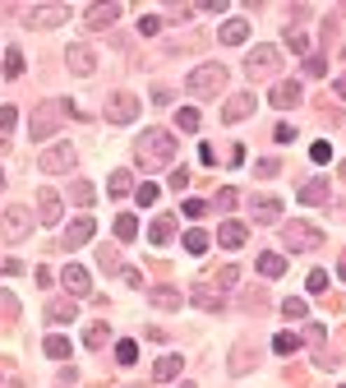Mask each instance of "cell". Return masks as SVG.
<instances>
[{
    "instance_id": "6da1fadb",
    "label": "cell",
    "mask_w": 346,
    "mask_h": 388,
    "mask_svg": "<svg viewBox=\"0 0 346 388\" xmlns=\"http://www.w3.org/2000/svg\"><path fill=\"white\" fill-rule=\"evenodd\" d=\"M134 157L148 166V171H153V166H167L171 157H176V134H167V130H148V134H139Z\"/></svg>"
},
{
    "instance_id": "7a4b0ae2",
    "label": "cell",
    "mask_w": 346,
    "mask_h": 388,
    "mask_svg": "<svg viewBox=\"0 0 346 388\" xmlns=\"http://www.w3.org/2000/svg\"><path fill=\"white\" fill-rule=\"evenodd\" d=\"M185 88H190L194 98H212V93H222L226 88V65H222V60H208V65L190 69Z\"/></svg>"
},
{
    "instance_id": "3957f363",
    "label": "cell",
    "mask_w": 346,
    "mask_h": 388,
    "mask_svg": "<svg viewBox=\"0 0 346 388\" xmlns=\"http://www.w3.org/2000/svg\"><path fill=\"white\" fill-rule=\"evenodd\" d=\"M69 102H37V111H33V139H51V134H60V121L69 116ZM78 116V111H74Z\"/></svg>"
},
{
    "instance_id": "277c9868",
    "label": "cell",
    "mask_w": 346,
    "mask_h": 388,
    "mask_svg": "<svg viewBox=\"0 0 346 388\" xmlns=\"http://www.w3.org/2000/svg\"><path fill=\"white\" fill-rule=\"evenodd\" d=\"M0 232H5V241H10V245L28 241V236H33V213L19 208V203H14V208H0Z\"/></svg>"
},
{
    "instance_id": "5b68a950",
    "label": "cell",
    "mask_w": 346,
    "mask_h": 388,
    "mask_svg": "<svg viewBox=\"0 0 346 388\" xmlns=\"http://www.w3.org/2000/svg\"><path fill=\"white\" fill-rule=\"evenodd\" d=\"M282 241H286V250H319V245H324V232H319L314 222H286V227H282Z\"/></svg>"
},
{
    "instance_id": "8992f818",
    "label": "cell",
    "mask_w": 346,
    "mask_h": 388,
    "mask_svg": "<svg viewBox=\"0 0 346 388\" xmlns=\"http://www.w3.org/2000/svg\"><path fill=\"white\" fill-rule=\"evenodd\" d=\"M245 69H249L254 79L277 74V69H282V51H277V46H254V51H249V60H245Z\"/></svg>"
},
{
    "instance_id": "52a82bcc",
    "label": "cell",
    "mask_w": 346,
    "mask_h": 388,
    "mask_svg": "<svg viewBox=\"0 0 346 388\" xmlns=\"http://www.w3.org/2000/svg\"><path fill=\"white\" fill-rule=\"evenodd\" d=\"M106 121H111V125L139 121V98H134V93H111V98H106Z\"/></svg>"
},
{
    "instance_id": "ba28073f",
    "label": "cell",
    "mask_w": 346,
    "mask_h": 388,
    "mask_svg": "<svg viewBox=\"0 0 346 388\" xmlns=\"http://www.w3.org/2000/svg\"><path fill=\"white\" fill-rule=\"evenodd\" d=\"M37 166H42V171H51V176L74 171V144H51L42 157H37Z\"/></svg>"
},
{
    "instance_id": "9c48e42d",
    "label": "cell",
    "mask_w": 346,
    "mask_h": 388,
    "mask_svg": "<svg viewBox=\"0 0 346 388\" xmlns=\"http://www.w3.org/2000/svg\"><path fill=\"white\" fill-rule=\"evenodd\" d=\"M60 287H65V291H69L74 300H88V296H92V277H88V268L69 264L65 273H60Z\"/></svg>"
},
{
    "instance_id": "30bf717a",
    "label": "cell",
    "mask_w": 346,
    "mask_h": 388,
    "mask_svg": "<svg viewBox=\"0 0 346 388\" xmlns=\"http://www.w3.org/2000/svg\"><path fill=\"white\" fill-rule=\"evenodd\" d=\"M69 14H74L69 5H33V10H28V28H56Z\"/></svg>"
},
{
    "instance_id": "8fae6325",
    "label": "cell",
    "mask_w": 346,
    "mask_h": 388,
    "mask_svg": "<svg viewBox=\"0 0 346 388\" xmlns=\"http://www.w3.org/2000/svg\"><path fill=\"white\" fill-rule=\"evenodd\" d=\"M65 60H69V69H74V74H92V69H97V51H92V46H83V42L69 46Z\"/></svg>"
},
{
    "instance_id": "7c38bea8",
    "label": "cell",
    "mask_w": 346,
    "mask_h": 388,
    "mask_svg": "<svg viewBox=\"0 0 346 388\" xmlns=\"http://www.w3.org/2000/svg\"><path fill=\"white\" fill-rule=\"evenodd\" d=\"M254 107H258V98H254V93H235V98H231V102H226V107H222V121H226V125L245 121V116H249V111H254Z\"/></svg>"
},
{
    "instance_id": "4fadbf2b",
    "label": "cell",
    "mask_w": 346,
    "mask_h": 388,
    "mask_svg": "<svg viewBox=\"0 0 346 388\" xmlns=\"http://www.w3.org/2000/svg\"><path fill=\"white\" fill-rule=\"evenodd\" d=\"M116 19H120V5H116V0H111V5H88V10H83V23L97 28V33H102V28H111Z\"/></svg>"
},
{
    "instance_id": "5bb4252c",
    "label": "cell",
    "mask_w": 346,
    "mask_h": 388,
    "mask_svg": "<svg viewBox=\"0 0 346 388\" xmlns=\"http://www.w3.org/2000/svg\"><path fill=\"white\" fill-rule=\"evenodd\" d=\"M300 98H305V88H300V83H296V79H282L277 88H272V107H282V111L300 107Z\"/></svg>"
},
{
    "instance_id": "9a60e30c",
    "label": "cell",
    "mask_w": 346,
    "mask_h": 388,
    "mask_svg": "<svg viewBox=\"0 0 346 388\" xmlns=\"http://www.w3.org/2000/svg\"><path fill=\"white\" fill-rule=\"evenodd\" d=\"M37 222H42V227H56L60 222V194L56 189H42V194H37Z\"/></svg>"
},
{
    "instance_id": "2e32d148",
    "label": "cell",
    "mask_w": 346,
    "mask_h": 388,
    "mask_svg": "<svg viewBox=\"0 0 346 388\" xmlns=\"http://www.w3.org/2000/svg\"><path fill=\"white\" fill-rule=\"evenodd\" d=\"M148 305H157V310H180V305H185V291L180 287H148Z\"/></svg>"
},
{
    "instance_id": "e0dca14e",
    "label": "cell",
    "mask_w": 346,
    "mask_h": 388,
    "mask_svg": "<svg viewBox=\"0 0 346 388\" xmlns=\"http://www.w3.org/2000/svg\"><path fill=\"white\" fill-rule=\"evenodd\" d=\"M217 42H222V46H240V42H249V19H226L222 28H217Z\"/></svg>"
},
{
    "instance_id": "ac0fdd59",
    "label": "cell",
    "mask_w": 346,
    "mask_h": 388,
    "mask_svg": "<svg viewBox=\"0 0 346 388\" xmlns=\"http://www.w3.org/2000/svg\"><path fill=\"white\" fill-rule=\"evenodd\" d=\"M92 232H97V227H92V218H78L74 227L65 232V241H60V250H78V245H88V241H92Z\"/></svg>"
},
{
    "instance_id": "d6986e66",
    "label": "cell",
    "mask_w": 346,
    "mask_h": 388,
    "mask_svg": "<svg viewBox=\"0 0 346 388\" xmlns=\"http://www.w3.org/2000/svg\"><path fill=\"white\" fill-rule=\"evenodd\" d=\"M190 296L199 300L203 310H222V291L212 287V282H194V287H190Z\"/></svg>"
},
{
    "instance_id": "ffe728a7",
    "label": "cell",
    "mask_w": 346,
    "mask_h": 388,
    "mask_svg": "<svg viewBox=\"0 0 346 388\" xmlns=\"http://www.w3.org/2000/svg\"><path fill=\"white\" fill-rule=\"evenodd\" d=\"M180 370H185V356H162V361L153 366V379L157 384H167V379H176Z\"/></svg>"
},
{
    "instance_id": "44dd1931",
    "label": "cell",
    "mask_w": 346,
    "mask_h": 388,
    "mask_svg": "<svg viewBox=\"0 0 346 388\" xmlns=\"http://www.w3.org/2000/svg\"><path fill=\"white\" fill-rule=\"evenodd\" d=\"M171 236H176V218H171V213H162V218L148 227V241H153V245H167Z\"/></svg>"
},
{
    "instance_id": "7402d4cb",
    "label": "cell",
    "mask_w": 346,
    "mask_h": 388,
    "mask_svg": "<svg viewBox=\"0 0 346 388\" xmlns=\"http://www.w3.org/2000/svg\"><path fill=\"white\" fill-rule=\"evenodd\" d=\"M328 199V176H314L300 185V203H324Z\"/></svg>"
},
{
    "instance_id": "603a6c76",
    "label": "cell",
    "mask_w": 346,
    "mask_h": 388,
    "mask_svg": "<svg viewBox=\"0 0 346 388\" xmlns=\"http://www.w3.org/2000/svg\"><path fill=\"white\" fill-rule=\"evenodd\" d=\"M245 222H222V232H217V241L226 245V250H235V245H245Z\"/></svg>"
},
{
    "instance_id": "cb8c5ba5",
    "label": "cell",
    "mask_w": 346,
    "mask_h": 388,
    "mask_svg": "<svg viewBox=\"0 0 346 388\" xmlns=\"http://www.w3.org/2000/svg\"><path fill=\"white\" fill-rule=\"evenodd\" d=\"M258 273H263V277H282V273H286V259L272 255V250H263V255H258Z\"/></svg>"
},
{
    "instance_id": "d4e9b609",
    "label": "cell",
    "mask_w": 346,
    "mask_h": 388,
    "mask_svg": "<svg viewBox=\"0 0 346 388\" xmlns=\"http://www.w3.org/2000/svg\"><path fill=\"white\" fill-rule=\"evenodd\" d=\"M46 319H51V323H69V319H78V310H74V296H69V300H56V305L46 310Z\"/></svg>"
},
{
    "instance_id": "484cf974",
    "label": "cell",
    "mask_w": 346,
    "mask_h": 388,
    "mask_svg": "<svg viewBox=\"0 0 346 388\" xmlns=\"http://www.w3.org/2000/svg\"><path fill=\"white\" fill-rule=\"evenodd\" d=\"M282 218V203L277 199H258L254 203V222H263V227H268V222H277Z\"/></svg>"
},
{
    "instance_id": "4316f807",
    "label": "cell",
    "mask_w": 346,
    "mask_h": 388,
    "mask_svg": "<svg viewBox=\"0 0 346 388\" xmlns=\"http://www.w3.org/2000/svg\"><path fill=\"white\" fill-rule=\"evenodd\" d=\"M111 342V328H106V323H88V328H83V347H106Z\"/></svg>"
},
{
    "instance_id": "83f0119b",
    "label": "cell",
    "mask_w": 346,
    "mask_h": 388,
    "mask_svg": "<svg viewBox=\"0 0 346 388\" xmlns=\"http://www.w3.org/2000/svg\"><path fill=\"white\" fill-rule=\"evenodd\" d=\"M116 236H120V241H134L139 236V218L134 213H120V218H116Z\"/></svg>"
},
{
    "instance_id": "f1b7e54d",
    "label": "cell",
    "mask_w": 346,
    "mask_h": 388,
    "mask_svg": "<svg viewBox=\"0 0 346 388\" xmlns=\"http://www.w3.org/2000/svg\"><path fill=\"white\" fill-rule=\"evenodd\" d=\"M42 347H46V356H51V361H65V356H69V352H74V347H69V342H65V337H60V333H51V337H46V342H42Z\"/></svg>"
},
{
    "instance_id": "f546056e",
    "label": "cell",
    "mask_w": 346,
    "mask_h": 388,
    "mask_svg": "<svg viewBox=\"0 0 346 388\" xmlns=\"http://www.w3.org/2000/svg\"><path fill=\"white\" fill-rule=\"evenodd\" d=\"M272 352H277V356L300 352V337H296V333H277V337H272Z\"/></svg>"
},
{
    "instance_id": "4dcf8cb0",
    "label": "cell",
    "mask_w": 346,
    "mask_h": 388,
    "mask_svg": "<svg viewBox=\"0 0 346 388\" xmlns=\"http://www.w3.org/2000/svg\"><path fill=\"white\" fill-rule=\"evenodd\" d=\"M116 361H120V366H134V361H139V342L120 337V342H116Z\"/></svg>"
},
{
    "instance_id": "1f68e13d",
    "label": "cell",
    "mask_w": 346,
    "mask_h": 388,
    "mask_svg": "<svg viewBox=\"0 0 346 388\" xmlns=\"http://www.w3.org/2000/svg\"><path fill=\"white\" fill-rule=\"evenodd\" d=\"M19 74H23V51L10 46V51H5V79H19Z\"/></svg>"
},
{
    "instance_id": "d6a6232c",
    "label": "cell",
    "mask_w": 346,
    "mask_h": 388,
    "mask_svg": "<svg viewBox=\"0 0 346 388\" xmlns=\"http://www.w3.org/2000/svg\"><path fill=\"white\" fill-rule=\"evenodd\" d=\"M235 282H240V268H222V273L212 277V287L222 291V296H226V291H231V287H235Z\"/></svg>"
},
{
    "instance_id": "836d02e7",
    "label": "cell",
    "mask_w": 346,
    "mask_h": 388,
    "mask_svg": "<svg viewBox=\"0 0 346 388\" xmlns=\"http://www.w3.org/2000/svg\"><path fill=\"white\" fill-rule=\"evenodd\" d=\"M282 314H286V319H305V314H310V305H305L300 296H286V300H282Z\"/></svg>"
},
{
    "instance_id": "e575fe53",
    "label": "cell",
    "mask_w": 346,
    "mask_h": 388,
    "mask_svg": "<svg viewBox=\"0 0 346 388\" xmlns=\"http://www.w3.org/2000/svg\"><path fill=\"white\" fill-rule=\"evenodd\" d=\"M203 250H208V236H203V232H185V255L199 259Z\"/></svg>"
},
{
    "instance_id": "d590c367",
    "label": "cell",
    "mask_w": 346,
    "mask_h": 388,
    "mask_svg": "<svg viewBox=\"0 0 346 388\" xmlns=\"http://www.w3.org/2000/svg\"><path fill=\"white\" fill-rule=\"evenodd\" d=\"M286 46H291L296 55H310V37H305L300 28H286Z\"/></svg>"
},
{
    "instance_id": "8d00e7d4",
    "label": "cell",
    "mask_w": 346,
    "mask_h": 388,
    "mask_svg": "<svg viewBox=\"0 0 346 388\" xmlns=\"http://www.w3.org/2000/svg\"><path fill=\"white\" fill-rule=\"evenodd\" d=\"M176 125L194 134V130H199V111H194V107H180V111H176Z\"/></svg>"
},
{
    "instance_id": "74e56055",
    "label": "cell",
    "mask_w": 346,
    "mask_h": 388,
    "mask_svg": "<svg viewBox=\"0 0 346 388\" xmlns=\"http://www.w3.org/2000/svg\"><path fill=\"white\" fill-rule=\"evenodd\" d=\"M106 189H111L116 199H120V194H130V189H134V180H130V171H116V176H111V185H106Z\"/></svg>"
},
{
    "instance_id": "f35d334b",
    "label": "cell",
    "mask_w": 346,
    "mask_h": 388,
    "mask_svg": "<svg viewBox=\"0 0 346 388\" xmlns=\"http://www.w3.org/2000/svg\"><path fill=\"white\" fill-rule=\"evenodd\" d=\"M0 314H5V319L19 314V296H14V291H0Z\"/></svg>"
},
{
    "instance_id": "ab89813d",
    "label": "cell",
    "mask_w": 346,
    "mask_h": 388,
    "mask_svg": "<svg viewBox=\"0 0 346 388\" xmlns=\"http://www.w3.org/2000/svg\"><path fill=\"white\" fill-rule=\"evenodd\" d=\"M134 199L144 203V208H148V203H157V185H153V180H144V185H134Z\"/></svg>"
},
{
    "instance_id": "60d3db41",
    "label": "cell",
    "mask_w": 346,
    "mask_h": 388,
    "mask_svg": "<svg viewBox=\"0 0 346 388\" xmlns=\"http://www.w3.org/2000/svg\"><path fill=\"white\" fill-rule=\"evenodd\" d=\"M97 264L106 268V273H120V255H116V250H97Z\"/></svg>"
},
{
    "instance_id": "b9f144b4",
    "label": "cell",
    "mask_w": 346,
    "mask_h": 388,
    "mask_svg": "<svg viewBox=\"0 0 346 388\" xmlns=\"http://www.w3.org/2000/svg\"><path fill=\"white\" fill-rule=\"evenodd\" d=\"M14 125H19V111H14V107H0V134H10Z\"/></svg>"
},
{
    "instance_id": "7bdbcfd3",
    "label": "cell",
    "mask_w": 346,
    "mask_h": 388,
    "mask_svg": "<svg viewBox=\"0 0 346 388\" xmlns=\"http://www.w3.org/2000/svg\"><path fill=\"white\" fill-rule=\"evenodd\" d=\"M310 291H314V296H324V291H328V273H324V268H314V273H310Z\"/></svg>"
},
{
    "instance_id": "ee69618b",
    "label": "cell",
    "mask_w": 346,
    "mask_h": 388,
    "mask_svg": "<svg viewBox=\"0 0 346 388\" xmlns=\"http://www.w3.org/2000/svg\"><path fill=\"white\" fill-rule=\"evenodd\" d=\"M74 203H83V208L92 203V185L88 180H74Z\"/></svg>"
},
{
    "instance_id": "f6af8a7d",
    "label": "cell",
    "mask_w": 346,
    "mask_h": 388,
    "mask_svg": "<svg viewBox=\"0 0 346 388\" xmlns=\"http://www.w3.org/2000/svg\"><path fill=\"white\" fill-rule=\"evenodd\" d=\"M324 55H305V74H310V79H319V74H324Z\"/></svg>"
},
{
    "instance_id": "bcb514c9",
    "label": "cell",
    "mask_w": 346,
    "mask_h": 388,
    "mask_svg": "<svg viewBox=\"0 0 346 388\" xmlns=\"http://www.w3.org/2000/svg\"><path fill=\"white\" fill-rule=\"evenodd\" d=\"M157 28H162V19H157V14H144V19H139V33H144V37H153Z\"/></svg>"
},
{
    "instance_id": "7dc6e473",
    "label": "cell",
    "mask_w": 346,
    "mask_h": 388,
    "mask_svg": "<svg viewBox=\"0 0 346 388\" xmlns=\"http://www.w3.org/2000/svg\"><path fill=\"white\" fill-rule=\"evenodd\" d=\"M180 208H185V218H203V213H208V203H203V199H185Z\"/></svg>"
},
{
    "instance_id": "c3c4849f",
    "label": "cell",
    "mask_w": 346,
    "mask_h": 388,
    "mask_svg": "<svg viewBox=\"0 0 346 388\" xmlns=\"http://www.w3.org/2000/svg\"><path fill=\"white\" fill-rule=\"evenodd\" d=\"M235 199H240V194H235V189L231 185H222V189H217V208H231V203Z\"/></svg>"
},
{
    "instance_id": "681fc988",
    "label": "cell",
    "mask_w": 346,
    "mask_h": 388,
    "mask_svg": "<svg viewBox=\"0 0 346 388\" xmlns=\"http://www.w3.org/2000/svg\"><path fill=\"white\" fill-rule=\"evenodd\" d=\"M272 139H277V144H291V139H296V130H291V125H277V130H272Z\"/></svg>"
},
{
    "instance_id": "f907efd6",
    "label": "cell",
    "mask_w": 346,
    "mask_h": 388,
    "mask_svg": "<svg viewBox=\"0 0 346 388\" xmlns=\"http://www.w3.org/2000/svg\"><path fill=\"white\" fill-rule=\"evenodd\" d=\"M310 157H314V162H328V157H333V148H328V144H314Z\"/></svg>"
},
{
    "instance_id": "816d5d0a",
    "label": "cell",
    "mask_w": 346,
    "mask_h": 388,
    "mask_svg": "<svg viewBox=\"0 0 346 388\" xmlns=\"http://www.w3.org/2000/svg\"><path fill=\"white\" fill-rule=\"evenodd\" d=\"M333 88H337V98L346 102V74H337V83H333Z\"/></svg>"
},
{
    "instance_id": "f5cc1de1",
    "label": "cell",
    "mask_w": 346,
    "mask_h": 388,
    "mask_svg": "<svg viewBox=\"0 0 346 388\" xmlns=\"http://www.w3.org/2000/svg\"><path fill=\"white\" fill-rule=\"evenodd\" d=\"M337 277H342V282H346V250H342V264H337Z\"/></svg>"
},
{
    "instance_id": "db71d44e",
    "label": "cell",
    "mask_w": 346,
    "mask_h": 388,
    "mask_svg": "<svg viewBox=\"0 0 346 388\" xmlns=\"http://www.w3.org/2000/svg\"><path fill=\"white\" fill-rule=\"evenodd\" d=\"M342 180H346V162H342Z\"/></svg>"
},
{
    "instance_id": "11a10c76",
    "label": "cell",
    "mask_w": 346,
    "mask_h": 388,
    "mask_svg": "<svg viewBox=\"0 0 346 388\" xmlns=\"http://www.w3.org/2000/svg\"><path fill=\"white\" fill-rule=\"evenodd\" d=\"M0 185H5V171H0Z\"/></svg>"
},
{
    "instance_id": "9f6ffc18",
    "label": "cell",
    "mask_w": 346,
    "mask_h": 388,
    "mask_svg": "<svg viewBox=\"0 0 346 388\" xmlns=\"http://www.w3.org/2000/svg\"><path fill=\"white\" fill-rule=\"evenodd\" d=\"M180 388H194V384H180Z\"/></svg>"
},
{
    "instance_id": "6f0895ef",
    "label": "cell",
    "mask_w": 346,
    "mask_h": 388,
    "mask_svg": "<svg viewBox=\"0 0 346 388\" xmlns=\"http://www.w3.org/2000/svg\"><path fill=\"white\" fill-rule=\"evenodd\" d=\"M130 388H134V384H130Z\"/></svg>"
},
{
    "instance_id": "680465c9",
    "label": "cell",
    "mask_w": 346,
    "mask_h": 388,
    "mask_svg": "<svg viewBox=\"0 0 346 388\" xmlns=\"http://www.w3.org/2000/svg\"><path fill=\"white\" fill-rule=\"evenodd\" d=\"M342 388H346V384H342Z\"/></svg>"
}]
</instances>
